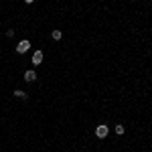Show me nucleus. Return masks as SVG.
Masks as SVG:
<instances>
[{
	"label": "nucleus",
	"mask_w": 152,
	"mask_h": 152,
	"mask_svg": "<svg viewBox=\"0 0 152 152\" xmlns=\"http://www.w3.org/2000/svg\"><path fill=\"white\" fill-rule=\"evenodd\" d=\"M29 49H31V43L29 41H20L16 45V53H27Z\"/></svg>",
	"instance_id": "obj_1"
},
{
	"label": "nucleus",
	"mask_w": 152,
	"mask_h": 152,
	"mask_svg": "<svg viewBox=\"0 0 152 152\" xmlns=\"http://www.w3.org/2000/svg\"><path fill=\"white\" fill-rule=\"evenodd\" d=\"M108 132H110V128H108V126H98V130H95L98 138H105V136H108Z\"/></svg>",
	"instance_id": "obj_2"
},
{
	"label": "nucleus",
	"mask_w": 152,
	"mask_h": 152,
	"mask_svg": "<svg viewBox=\"0 0 152 152\" xmlns=\"http://www.w3.org/2000/svg\"><path fill=\"white\" fill-rule=\"evenodd\" d=\"M43 63V51H37L33 55V65H41Z\"/></svg>",
	"instance_id": "obj_3"
},
{
	"label": "nucleus",
	"mask_w": 152,
	"mask_h": 152,
	"mask_svg": "<svg viewBox=\"0 0 152 152\" xmlns=\"http://www.w3.org/2000/svg\"><path fill=\"white\" fill-rule=\"evenodd\" d=\"M24 79H27V81H34V79H37V73H34V71H27V73H24Z\"/></svg>",
	"instance_id": "obj_4"
},
{
	"label": "nucleus",
	"mask_w": 152,
	"mask_h": 152,
	"mask_svg": "<svg viewBox=\"0 0 152 152\" xmlns=\"http://www.w3.org/2000/svg\"><path fill=\"white\" fill-rule=\"evenodd\" d=\"M14 95L20 98V100H27V93H24V91H14Z\"/></svg>",
	"instance_id": "obj_5"
},
{
	"label": "nucleus",
	"mask_w": 152,
	"mask_h": 152,
	"mask_svg": "<svg viewBox=\"0 0 152 152\" xmlns=\"http://www.w3.org/2000/svg\"><path fill=\"white\" fill-rule=\"evenodd\" d=\"M61 37H63V34H61V31H53V39H55V41H59Z\"/></svg>",
	"instance_id": "obj_6"
},
{
	"label": "nucleus",
	"mask_w": 152,
	"mask_h": 152,
	"mask_svg": "<svg viewBox=\"0 0 152 152\" xmlns=\"http://www.w3.org/2000/svg\"><path fill=\"white\" fill-rule=\"evenodd\" d=\"M116 132H118V134H124V126H116Z\"/></svg>",
	"instance_id": "obj_7"
},
{
	"label": "nucleus",
	"mask_w": 152,
	"mask_h": 152,
	"mask_svg": "<svg viewBox=\"0 0 152 152\" xmlns=\"http://www.w3.org/2000/svg\"><path fill=\"white\" fill-rule=\"evenodd\" d=\"M24 2H29V4H31V2H34V0H24Z\"/></svg>",
	"instance_id": "obj_8"
}]
</instances>
